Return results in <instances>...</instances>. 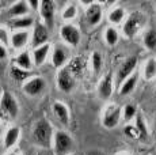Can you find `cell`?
<instances>
[{"label":"cell","mask_w":156,"mask_h":155,"mask_svg":"<svg viewBox=\"0 0 156 155\" xmlns=\"http://www.w3.org/2000/svg\"><path fill=\"white\" fill-rule=\"evenodd\" d=\"M86 155H105L102 151H98V150H90V151H87Z\"/></svg>","instance_id":"cell-37"},{"label":"cell","mask_w":156,"mask_h":155,"mask_svg":"<svg viewBox=\"0 0 156 155\" xmlns=\"http://www.w3.org/2000/svg\"><path fill=\"white\" fill-rule=\"evenodd\" d=\"M33 23H34V20H33V18L30 16H22V18H18V19H15L11 22V27L14 29H27L30 26H33Z\"/></svg>","instance_id":"cell-24"},{"label":"cell","mask_w":156,"mask_h":155,"mask_svg":"<svg viewBox=\"0 0 156 155\" xmlns=\"http://www.w3.org/2000/svg\"><path fill=\"white\" fill-rule=\"evenodd\" d=\"M48 38H49V31L48 27L42 23H35L34 31H33V46L38 48L48 44Z\"/></svg>","instance_id":"cell-11"},{"label":"cell","mask_w":156,"mask_h":155,"mask_svg":"<svg viewBox=\"0 0 156 155\" xmlns=\"http://www.w3.org/2000/svg\"><path fill=\"white\" fill-rule=\"evenodd\" d=\"M134 155H137V154H134Z\"/></svg>","instance_id":"cell-42"},{"label":"cell","mask_w":156,"mask_h":155,"mask_svg":"<svg viewBox=\"0 0 156 155\" xmlns=\"http://www.w3.org/2000/svg\"><path fill=\"white\" fill-rule=\"evenodd\" d=\"M155 128H156V118H155Z\"/></svg>","instance_id":"cell-39"},{"label":"cell","mask_w":156,"mask_h":155,"mask_svg":"<svg viewBox=\"0 0 156 155\" xmlns=\"http://www.w3.org/2000/svg\"><path fill=\"white\" fill-rule=\"evenodd\" d=\"M118 38H119L118 31H117L114 27H107L106 29V31H105V40H106V42L109 44L110 46L115 45V44L118 42Z\"/></svg>","instance_id":"cell-28"},{"label":"cell","mask_w":156,"mask_h":155,"mask_svg":"<svg viewBox=\"0 0 156 155\" xmlns=\"http://www.w3.org/2000/svg\"><path fill=\"white\" fill-rule=\"evenodd\" d=\"M68 70L71 71V74L75 78H79L83 75L84 72V68H86V61L83 60L82 57H73L72 60L68 63Z\"/></svg>","instance_id":"cell-15"},{"label":"cell","mask_w":156,"mask_h":155,"mask_svg":"<svg viewBox=\"0 0 156 155\" xmlns=\"http://www.w3.org/2000/svg\"><path fill=\"white\" fill-rule=\"evenodd\" d=\"M53 143H55V153L56 155H71L73 150V140L67 132L57 131L53 135Z\"/></svg>","instance_id":"cell-2"},{"label":"cell","mask_w":156,"mask_h":155,"mask_svg":"<svg viewBox=\"0 0 156 155\" xmlns=\"http://www.w3.org/2000/svg\"><path fill=\"white\" fill-rule=\"evenodd\" d=\"M136 65H137V57L136 56L128 57L126 60L122 63L121 67H119V70H118V72H117V82H118V85H122V83H124L125 80L133 74V71L136 70Z\"/></svg>","instance_id":"cell-7"},{"label":"cell","mask_w":156,"mask_h":155,"mask_svg":"<svg viewBox=\"0 0 156 155\" xmlns=\"http://www.w3.org/2000/svg\"><path fill=\"white\" fill-rule=\"evenodd\" d=\"M19 132L20 131L18 127H12L7 131V133H5V136H4V147L5 148H11L15 143L18 142V139H19Z\"/></svg>","instance_id":"cell-20"},{"label":"cell","mask_w":156,"mask_h":155,"mask_svg":"<svg viewBox=\"0 0 156 155\" xmlns=\"http://www.w3.org/2000/svg\"><path fill=\"white\" fill-rule=\"evenodd\" d=\"M76 14H77L76 5H75V4H69L64 11H62V18H64L65 20H71V19H73V18L76 16Z\"/></svg>","instance_id":"cell-31"},{"label":"cell","mask_w":156,"mask_h":155,"mask_svg":"<svg viewBox=\"0 0 156 155\" xmlns=\"http://www.w3.org/2000/svg\"><path fill=\"white\" fill-rule=\"evenodd\" d=\"M0 44L4 46H7L8 44H10V40H8V33L5 29L0 27Z\"/></svg>","instance_id":"cell-34"},{"label":"cell","mask_w":156,"mask_h":155,"mask_svg":"<svg viewBox=\"0 0 156 155\" xmlns=\"http://www.w3.org/2000/svg\"><path fill=\"white\" fill-rule=\"evenodd\" d=\"M156 76V60L155 59H149L147 61L145 67H144V78L147 80H151Z\"/></svg>","instance_id":"cell-25"},{"label":"cell","mask_w":156,"mask_h":155,"mask_svg":"<svg viewBox=\"0 0 156 155\" xmlns=\"http://www.w3.org/2000/svg\"><path fill=\"white\" fill-rule=\"evenodd\" d=\"M3 93V91H2V87H0V94H2Z\"/></svg>","instance_id":"cell-38"},{"label":"cell","mask_w":156,"mask_h":155,"mask_svg":"<svg viewBox=\"0 0 156 155\" xmlns=\"http://www.w3.org/2000/svg\"><path fill=\"white\" fill-rule=\"evenodd\" d=\"M144 45L149 50L156 49V30H148L144 34Z\"/></svg>","instance_id":"cell-26"},{"label":"cell","mask_w":156,"mask_h":155,"mask_svg":"<svg viewBox=\"0 0 156 155\" xmlns=\"http://www.w3.org/2000/svg\"><path fill=\"white\" fill-rule=\"evenodd\" d=\"M71 155H75V154H71Z\"/></svg>","instance_id":"cell-41"},{"label":"cell","mask_w":156,"mask_h":155,"mask_svg":"<svg viewBox=\"0 0 156 155\" xmlns=\"http://www.w3.org/2000/svg\"><path fill=\"white\" fill-rule=\"evenodd\" d=\"M53 112L56 113L57 118L61 121L64 125H67L69 123V110L68 108L61 102H55L53 103Z\"/></svg>","instance_id":"cell-17"},{"label":"cell","mask_w":156,"mask_h":155,"mask_svg":"<svg viewBox=\"0 0 156 155\" xmlns=\"http://www.w3.org/2000/svg\"><path fill=\"white\" fill-rule=\"evenodd\" d=\"M55 11L56 5L55 2H52V0H42L40 3L41 18L44 19L45 26H48V27H53V25H55Z\"/></svg>","instance_id":"cell-6"},{"label":"cell","mask_w":156,"mask_h":155,"mask_svg":"<svg viewBox=\"0 0 156 155\" xmlns=\"http://www.w3.org/2000/svg\"><path fill=\"white\" fill-rule=\"evenodd\" d=\"M98 94L102 99H109L113 94V78L112 75L103 76V79L99 82L98 86Z\"/></svg>","instance_id":"cell-13"},{"label":"cell","mask_w":156,"mask_h":155,"mask_svg":"<svg viewBox=\"0 0 156 155\" xmlns=\"http://www.w3.org/2000/svg\"><path fill=\"white\" fill-rule=\"evenodd\" d=\"M92 68H94V72L98 74L102 68V56L101 53L94 52L92 53Z\"/></svg>","instance_id":"cell-32"},{"label":"cell","mask_w":156,"mask_h":155,"mask_svg":"<svg viewBox=\"0 0 156 155\" xmlns=\"http://www.w3.org/2000/svg\"><path fill=\"white\" fill-rule=\"evenodd\" d=\"M15 63H16V67L22 68V70L27 71L31 68L33 63H31V56H30V53L27 50H25V52L19 53V55L16 56V59H15Z\"/></svg>","instance_id":"cell-19"},{"label":"cell","mask_w":156,"mask_h":155,"mask_svg":"<svg viewBox=\"0 0 156 155\" xmlns=\"http://www.w3.org/2000/svg\"><path fill=\"white\" fill-rule=\"evenodd\" d=\"M124 16H125L124 8L117 7V8H114L112 13L109 14V20L112 23H114V25H118V23H121L122 20H124Z\"/></svg>","instance_id":"cell-27"},{"label":"cell","mask_w":156,"mask_h":155,"mask_svg":"<svg viewBox=\"0 0 156 155\" xmlns=\"http://www.w3.org/2000/svg\"><path fill=\"white\" fill-rule=\"evenodd\" d=\"M86 20L90 26H95L102 20V7L97 3L90 4L86 11Z\"/></svg>","instance_id":"cell-12"},{"label":"cell","mask_w":156,"mask_h":155,"mask_svg":"<svg viewBox=\"0 0 156 155\" xmlns=\"http://www.w3.org/2000/svg\"><path fill=\"white\" fill-rule=\"evenodd\" d=\"M155 95H156V90H155Z\"/></svg>","instance_id":"cell-40"},{"label":"cell","mask_w":156,"mask_h":155,"mask_svg":"<svg viewBox=\"0 0 156 155\" xmlns=\"http://www.w3.org/2000/svg\"><path fill=\"white\" fill-rule=\"evenodd\" d=\"M125 135H126L128 138H132V139L139 138L137 129H136L134 127H130V125H126V127H125Z\"/></svg>","instance_id":"cell-33"},{"label":"cell","mask_w":156,"mask_h":155,"mask_svg":"<svg viewBox=\"0 0 156 155\" xmlns=\"http://www.w3.org/2000/svg\"><path fill=\"white\" fill-rule=\"evenodd\" d=\"M31 139L41 147H50L53 142V128L45 118H41L34 124L31 131Z\"/></svg>","instance_id":"cell-1"},{"label":"cell","mask_w":156,"mask_h":155,"mask_svg":"<svg viewBox=\"0 0 156 155\" xmlns=\"http://www.w3.org/2000/svg\"><path fill=\"white\" fill-rule=\"evenodd\" d=\"M30 75L29 71H25L22 70V68L19 67H11V78H12L14 80H16V82H22V80L27 79V76Z\"/></svg>","instance_id":"cell-29"},{"label":"cell","mask_w":156,"mask_h":155,"mask_svg":"<svg viewBox=\"0 0 156 155\" xmlns=\"http://www.w3.org/2000/svg\"><path fill=\"white\" fill-rule=\"evenodd\" d=\"M122 116V109L121 106H109L105 112L103 117H102V124L107 129H113L118 125L119 120Z\"/></svg>","instance_id":"cell-4"},{"label":"cell","mask_w":156,"mask_h":155,"mask_svg":"<svg viewBox=\"0 0 156 155\" xmlns=\"http://www.w3.org/2000/svg\"><path fill=\"white\" fill-rule=\"evenodd\" d=\"M30 4V7L33 8V10H38L40 8V3L41 2H37V0H30V2H27Z\"/></svg>","instance_id":"cell-35"},{"label":"cell","mask_w":156,"mask_h":155,"mask_svg":"<svg viewBox=\"0 0 156 155\" xmlns=\"http://www.w3.org/2000/svg\"><path fill=\"white\" fill-rule=\"evenodd\" d=\"M49 49H50V45L49 44H45L42 46H38L33 50V61L37 67L42 65L45 61H46V57L49 55Z\"/></svg>","instance_id":"cell-14"},{"label":"cell","mask_w":156,"mask_h":155,"mask_svg":"<svg viewBox=\"0 0 156 155\" xmlns=\"http://www.w3.org/2000/svg\"><path fill=\"white\" fill-rule=\"evenodd\" d=\"M29 13V5H27V2H16L12 7L8 10V16L11 18H15V16H20L22 15H26Z\"/></svg>","instance_id":"cell-18"},{"label":"cell","mask_w":156,"mask_h":155,"mask_svg":"<svg viewBox=\"0 0 156 155\" xmlns=\"http://www.w3.org/2000/svg\"><path fill=\"white\" fill-rule=\"evenodd\" d=\"M45 86H46V83H45V80L42 78L34 76L23 85V91H25L27 95L35 97V95L41 94L45 90Z\"/></svg>","instance_id":"cell-9"},{"label":"cell","mask_w":156,"mask_h":155,"mask_svg":"<svg viewBox=\"0 0 156 155\" xmlns=\"http://www.w3.org/2000/svg\"><path fill=\"white\" fill-rule=\"evenodd\" d=\"M29 41V33L26 30H19L15 31L12 35H11V45H12L15 49H20L27 44Z\"/></svg>","instance_id":"cell-16"},{"label":"cell","mask_w":156,"mask_h":155,"mask_svg":"<svg viewBox=\"0 0 156 155\" xmlns=\"http://www.w3.org/2000/svg\"><path fill=\"white\" fill-rule=\"evenodd\" d=\"M136 114H137V112H136V106H134V105L128 103V105L122 109V116H124V120L125 121H130Z\"/></svg>","instance_id":"cell-30"},{"label":"cell","mask_w":156,"mask_h":155,"mask_svg":"<svg viewBox=\"0 0 156 155\" xmlns=\"http://www.w3.org/2000/svg\"><path fill=\"white\" fill-rule=\"evenodd\" d=\"M144 23H145V15H144L143 13H140V11L132 13L126 19V22H125L124 29H122L124 35L128 38L134 37V35L139 33L140 29L144 26Z\"/></svg>","instance_id":"cell-3"},{"label":"cell","mask_w":156,"mask_h":155,"mask_svg":"<svg viewBox=\"0 0 156 155\" xmlns=\"http://www.w3.org/2000/svg\"><path fill=\"white\" fill-rule=\"evenodd\" d=\"M134 128L137 129V133H139L140 139H147L148 138V128H147V124L144 121V117L141 113H137L136 114V125Z\"/></svg>","instance_id":"cell-22"},{"label":"cell","mask_w":156,"mask_h":155,"mask_svg":"<svg viewBox=\"0 0 156 155\" xmlns=\"http://www.w3.org/2000/svg\"><path fill=\"white\" fill-rule=\"evenodd\" d=\"M57 86L61 91L69 93L75 87V76L71 74L68 67H64L58 71L57 74Z\"/></svg>","instance_id":"cell-5"},{"label":"cell","mask_w":156,"mask_h":155,"mask_svg":"<svg viewBox=\"0 0 156 155\" xmlns=\"http://www.w3.org/2000/svg\"><path fill=\"white\" fill-rule=\"evenodd\" d=\"M52 63L57 68L65 65V63H67V53H65L61 48H56L53 55H52Z\"/></svg>","instance_id":"cell-23"},{"label":"cell","mask_w":156,"mask_h":155,"mask_svg":"<svg viewBox=\"0 0 156 155\" xmlns=\"http://www.w3.org/2000/svg\"><path fill=\"white\" fill-rule=\"evenodd\" d=\"M5 56H7V49L4 45L0 44V59H5Z\"/></svg>","instance_id":"cell-36"},{"label":"cell","mask_w":156,"mask_h":155,"mask_svg":"<svg viewBox=\"0 0 156 155\" xmlns=\"http://www.w3.org/2000/svg\"><path fill=\"white\" fill-rule=\"evenodd\" d=\"M60 35L69 45L75 46L80 42V31L73 25H64L60 29Z\"/></svg>","instance_id":"cell-10"},{"label":"cell","mask_w":156,"mask_h":155,"mask_svg":"<svg viewBox=\"0 0 156 155\" xmlns=\"http://www.w3.org/2000/svg\"><path fill=\"white\" fill-rule=\"evenodd\" d=\"M136 85H137V75L129 76L128 79L121 85V88H119V95H122V97H125V95H129L132 91L134 90Z\"/></svg>","instance_id":"cell-21"},{"label":"cell","mask_w":156,"mask_h":155,"mask_svg":"<svg viewBox=\"0 0 156 155\" xmlns=\"http://www.w3.org/2000/svg\"><path fill=\"white\" fill-rule=\"evenodd\" d=\"M0 106H2V110L5 112L10 117L15 118L18 116V112H19V108H18V102L16 99L7 91H3L2 94V99H0Z\"/></svg>","instance_id":"cell-8"}]
</instances>
